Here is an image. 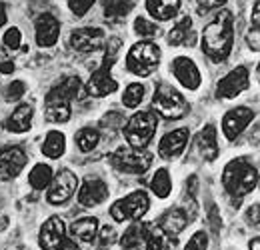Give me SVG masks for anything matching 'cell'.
I'll list each match as a JSON object with an SVG mask.
<instances>
[{
	"label": "cell",
	"instance_id": "1",
	"mask_svg": "<svg viewBox=\"0 0 260 250\" xmlns=\"http://www.w3.org/2000/svg\"><path fill=\"white\" fill-rule=\"evenodd\" d=\"M234 44V16L230 10H220L202 30V52L212 63H224Z\"/></svg>",
	"mask_w": 260,
	"mask_h": 250
},
{
	"label": "cell",
	"instance_id": "2",
	"mask_svg": "<svg viewBox=\"0 0 260 250\" xmlns=\"http://www.w3.org/2000/svg\"><path fill=\"white\" fill-rule=\"evenodd\" d=\"M84 86L78 76H64L58 84H54L44 98V114L48 122H68L72 116L70 102L74 98H84Z\"/></svg>",
	"mask_w": 260,
	"mask_h": 250
},
{
	"label": "cell",
	"instance_id": "3",
	"mask_svg": "<svg viewBox=\"0 0 260 250\" xmlns=\"http://www.w3.org/2000/svg\"><path fill=\"white\" fill-rule=\"evenodd\" d=\"M258 184V168L246 158H234L224 166L222 186L238 202L242 196L250 194Z\"/></svg>",
	"mask_w": 260,
	"mask_h": 250
},
{
	"label": "cell",
	"instance_id": "4",
	"mask_svg": "<svg viewBox=\"0 0 260 250\" xmlns=\"http://www.w3.org/2000/svg\"><path fill=\"white\" fill-rule=\"evenodd\" d=\"M120 44H122L120 38H110L108 40V44H106V56L102 60V66L92 72V76H90V80H88V84L84 88L86 94L96 96V98H104V96H108V94L118 90V82L112 78L110 68L114 66L116 54L120 50Z\"/></svg>",
	"mask_w": 260,
	"mask_h": 250
},
{
	"label": "cell",
	"instance_id": "5",
	"mask_svg": "<svg viewBox=\"0 0 260 250\" xmlns=\"http://www.w3.org/2000/svg\"><path fill=\"white\" fill-rule=\"evenodd\" d=\"M160 48L152 40H140L132 44L126 54V66L136 76H150L160 64Z\"/></svg>",
	"mask_w": 260,
	"mask_h": 250
},
{
	"label": "cell",
	"instance_id": "6",
	"mask_svg": "<svg viewBox=\"0 0 260 250\" xmlns=\"http://www.w3.org/2000/svg\"><path fill=\"white\" fill-rule=\"evenodd\" d=\"M158 126V118L152 110H140L130 116L124 126V138L132 148H146Z\"/></svg>",
	"mask_w": 260,
	"mask_h": 250
},
{
	"label": "cell",
	"instance_id": "7",
	"mask_svg": "<svg viewBox=\"0 0 260 250\" xmlns=\"http://www.w3.org/2000/svg\"><path fill=\"white\" fill-rule=\"evenodd\" d=\"M152 106L166 120H178V118H182L190 110L188 100L178 92L176 88H172L170 84L156 86L154 96H152Z\"/></svg>",
	"mask_w": 260,
	"mask_h": 250
},
{
	"label": "cell",
	"instance_id": "8",
	"mask_svg": "<svg viewBox=\"0 0 260 250\" xmlns=\"http://www.w3.org/2000/svg\"><path fill=\"white\" fill-rule=\"evenodd\" d=\"M110 164L124 172V174H144L150 164H152V154L146 152L144 148H132V146H120L110 154Z\"/></svg>",
	"mask_w": 260,
	"mask_h": 250
},
{
	"label": "cell",
	"instance_id": "9",
	"mask_svg": "<svg viewBox=\"0 0 260 250\" xmlns=\"http://www.w3.org/2000/svg\"><path fill=\"white\" fill-rule=\"evenodd\" d=\"M150 208L148 194L144 190H134L128 196L116 200L110 206V216L116 222H126V220H140Z\"/></svg>",
	"mask_w": 260,
	"mask_h": 250
},
{
	"label": "cell",
	"instance_id": "10",
	"mask_svg": "<svg viewBox=\"0 0 260 250\" xmlns=\"http://www.w3.org/2000/svg\"><path fill=\"white\" fill-rule=\"evenodd\" d=\"M76 188H78L76 174H72L70 170H60L56 176H52V180L48 184L46 200L50 204H64L74 196Z\"/></svg>",
	"mask_w": 260,
	"mask_h": 250
},
{
	"label": "cell",
	"instance_id": "11",
	"mask_svg": "<svg viewBox=\"0 0 260 250\" xmlns=\"http://www.w3.org/2000/svg\"><path fill=\"white\" fill-rule=\"evenodd\" d=\"M250 86V74L246 66H236L228 72L226 76L216 84V96L218 98H236Z\"/></svg>",
	"mask_w": 260,
	"mask_h": 250
},
{
	"label": "cell",
	"instance_id": "12",
	"mask_svg": "<svg viewBox=\"0 0 260 250\" xmlns=\"http://www.w3.org/2000/svg\"><path fill=\"white\" fill-rule=\"evenodd\" d=\"M24 166H26V152L20 146L0 148V178L2 180L16 178Z\"/></svg>",
	"mask_w": 260,
	"mask_h": 250
},
{
	"label": "cell",
	"instance_id": "13",
	"mask_svg": "<svg viewBox=\"0 0 260 250\" xmlns=\"http://www.w3.org/2000/svg\"><path fill=\"white\" fill-rule=\"evenodd\" d=\"M66 238L64 220L60 216H50L42 226L38 234V244L42 250H60L62 240Z\"/></svg>",
	"mask_w": 260,
	"mask_h": 250
},
{
	"label": "cell",
	"instance_id": "14",
	"mask_svg": "<svg viewBox=\"0 0 260 250\" xmlns=\"http://www.w3.org/2000/svg\"><path fill=\"white\" fill-rule=\"evenodd\" d=\"M254 110L252 108H246V106H238V108H232L228 110L222 118V132L226 136V140H234L242 134V130L254 120Z\"/></svg>",
	"mask_w": 260,
	"mask_h": 250
},
{
	"label": "cell",
	"instance_id": "15",
	"mask_svg": "<svg viewBox=\"0 0 260 250\" xmlns=\"http://www.w3.org/2000/svg\"><path fill=\"white\" fill-rule=\"evenodd\" d=\"M34 36H36V44L42 48H50L58 42L60 36V20L48 12L40 14L34 22Z\"/></svg>",
	"mask_w": 260,
	"mask_h": 250
},
{
	"label": "cell",
	"instance_id": "16",
	"mask_svg": "<svg viewBox=\"0 0 260 250\" xmlns=\"http://www.w3.org/2000/svg\"><path fill=\"white\" fill-rule=\"evenodd\" d=\"M106 36L100 28L92 26H82L70 34V46L76 52H94L98 48H102Z\"/></svg>",
	"mask_w": 260,
	"mask_h": 250
},
{
	"label": "cell",
	"instance_id": "17",
	"mask_svg": "<svg viewBox=\"0 0 260 250\" xmlns=\"http://www.w3.org/2000/svg\"><path fill=\"white\" fill-rule=\"evenodd\" d=\"M188 138H190L188 128H178V130H172V132L164 134L160 144H158V154H160V158H164V160L178 158L186 150Z\"/></svg>",
	"mask_w": 260,
	"mask_h": 250
},
{
	"label": "cell",
	"instance_id": "18",
	"mask_svg": "<svg viewBox=\"0 0 260 250\" xmlns=\"http://www.w3.org/2000/svg\"><path fill=\"white\" fill-rule=\"evenodd\" d=\"M172 74H174L176 80H178L184 88H188V90H198V86H200V82H202V76H200L198 66H196L194 60L188 58V56H178V58H174V63H172Z\"/></svg>",
	"mask_w": 260,
	"mask_h": 250
},
{
	"label": "cell",
	"instance_id": "19",
	"mask_svg": "<svg viewBox=\"0 0 260 250\" xmlns=\"http://www.w3.org/2000/svg\"><path fill=\"white\" fill-rule=\"evenodd\" d=\"M108 198V186L104 180L100 178H86L84 184L78 190V202L84 206V208H92L102 204L104 200Z\"/></svg>",
	"mask_w": 260,
	"mask_h": 250
},
{
	"label": "cell",
	"instance_id": "20",
	"mask_svg": "<svg viewBox=\"0 0 260 250\" xmlns=\"http://www.w3.org/2000/svg\"><path fill=\"white\" fill-rule=\"evenodd\" d=\"M176 238L164 232L156 222H144V250H174Z\"/></svg>",
	"mask_w": 260,
	"mask_h": 250
},
{
	"label": "cell",
	"instance_id": "21",
	"mask_svg": "<svg viewBox=\"0 0 260 250\" xmlns=\"http://www.w3.org/2000/svg\"><path fill=\"white\" fill-rule=\"evenodd\" d=\"M190 222H192V220L188 218L186 210L178 204L176 208H170L168 212H164L156 224L162 228L164 232H168L170 236H174V238H176V236H178V234H180V232H182Z\"/></svg>",
	"mask_w": 260,
	"mask_h": 250
},
{
	"label": "cell",
	"instance_id": "22",
	"mask_svg": "<svg viewBox=\"0 0 260 250\" xmlns=\"http://www.w3.org/2000/svg\"><path fill=\"white\" fill-rule=\"evenodd\" d=\"M196 146H198V152H200V157L206 158L208 162H212V160H216L218 158V142H216V128L212 124H206L202 130H200V134H198V138H196Z\"/></svg>",
	"mask_w": 260,
	"mask_h": 250
},
{
	"label": "cell",
	"instance_id": "23",
	"mask_svg": "<svg viewBox=\"0 0 260 250\" xmlns=\"http://www.w3.org/2000/svg\"><path fill=\"white\" fill-rule=\"evenodd\" d=\"M32 106L30 104H20L16 110H12V114L6 118V130H10V132H26V130H30V126H32Z\"/></svg>",
	"mask_w": 260,
	"mask_h": 250
},
{
	"label": "cell",
	"instance_id": "24",
	"mask_svg": "<svg viewBox=\"0 0 260 250\" xmlns=\"http://www.w3.org/2000/svg\"><path fill=\"white\" fill-rule=\"evenodd\" d=\"M70 236L72 238H78L86 244H90L92 240H96V234H98V220L92 218V216H84V218H78L74 220L68 228Z\"/></svg>",
	"mask_w": 260,
	"mask_h": 250
},
{
	"label": "cell",
	"instance_id": "25",
	"mask_svg": "<svg viewBox=\"0 0 260 250\" xmlns=\"http://www.w3.org/2000/svg\"><path fill=\"white\" fill-rule=\"evenodd\" d=\"M134 8V0H102L104 18L110 22L124 20Z\"/></svg>",
	"mask_w": 260,
	"mask_h": 250
},
{
	"label": "cell",
	"instance_id": "26",
	"mask_svg": "<svg viewBox=\"0 0 260 250\" xmlns=\"http://www.w3.org/2000/svg\"><path fill=\"white\" fill-rule=\"evenodd\" d=\"M146 10L156 20H170L180 10V0H146Z\"/></svg>",
	"mask_w": 260,
	"mask_h": 250
},
{
	"label": "cell",
	"instance_id": "27",
	"mask_svg": "<svg viewBox=\"0 0 260 250\" xmlns=\"http://www.w3.org/2000/svg\"><path fill=\"white\" fill-rule=\"evenodd\" d=\"M120 244L124 250H144V222H132L122 234Z\"/></svg>",
	"mask_w": 260,
	"mask_h": 250
},
{
	"label": "cell",
	"instance_id": "28",
	"mask_svg": "<svg viewBox=\"0 0 260 250\" xmlns=\"http://www.w3.org/2000/svg\"><path fill=\"white\" fill-rule=\"evenodd\" d=\"M66 150V138L62 132L50 130L42 142V154L48 158H60Z\"/></svg>",
	"mask_w": 260,
	"mask_h": 250
},
{
	"label": "cell",
	"instance_id": "29",
	"mask_svg": "<svg viewBox=\"0 0 260 250\" xmlns=\"http://www.w3.org/2000/svg\"><path fill=\"white\" fill-rule=\"evenodd\" d=\"M190 28H192V20H190V16H182L172 28L168 32V44L170 46H182L186 40H188V36H190Z\"/></svg>",
	"mask_w": 260,
	"mask_h": 250
},
{
	"label": "cell",
	"instance_id": "30",
	"mask_svg": "<svg viewBox=\"0 0 260 250\" xmlns=\"http://www.w3.org/2000/svg\"><path fill=\"white\" fill-rule=\"evenodd\" d=\"M52 168L48 164H36L30 174H28V184L34 188V190H44L48 188L50 180H52Z\"/></svg>",
	"mask_w": 260,
	"mask_h": 250
},
{
	"label": "cell",
	"instance_id": "31",
	"mask_svg": "<svg viewBox=\"0 0 260 250\" xmlns=\"http://www.w3.org/2000/svg\"><path fill=\"white\" fill-rule=\"evenodd\" d=\"M100 142V132L96 128H80L76 132V146L80 152H92Z\"/></svg>",
	"mask_w": 260,
	"mask_h": 250
},
{
	"label": "cell",
	"instance_id": "32",
	"mask_svg": "<svg viewBox=\"0 0 260 250\" xmlns=\"http://www.w3.org/2000/svg\"><path fill=\"white\" fill-rule=\"evenodd\" d=\"M150 190H152L154 196H158V198H166V196L170 194V190H172V180H170V174H168L166 168H158V170H156V174H154L152 180H150Z\"/></svg>",
	"mask_w": 260,
	"mask_h": 250
},
{
	"label": "cell",
	"instance_id": "33",
	"mask_svg": "<svg viewBox=\"0 0 260 250\" xmlns=\"http://www.w3.org/2000/svg\"><path fill=\"white\" fill-rule=\"evenodd\" d=\"M144 98V86L140 82H132L124 88V94H122V104L126 108H136Z\"/></svg>",
	"mask_w": 260,
	"mask_h": 250
},
{
	"label": "cell",
	"instance_id": "34",
	"mask_svg": "<svg viewBox=\"0 0 260 250\" xmlns=\"http://www.w3.org/2000/svg\"><path fill=\"white\" fill-rule=\"evenodd\" d=\"M134 32H136L138 36L152 38V36H156V34H158V26H156V24H152L150 20H146L144 16H138V18L134 20Z\"/></svg>",
	"mask_w": 260,
	"mask_h": 250
},
{
	"label": "cell",
	"instance_id": "35",
	"mask_svg": "<svg viewBox=\"0 0 260 250\" xmlns=\"http://www.w3.org/2000/svg\"><path fill=\"white\" fill-rule=\"evenodd\" d=\"M116 240V230L112 226H102L100 228V236H98V248L100 250H106L110 248Z\"/></svg>",
	"mask_w": 260,
	"mask_h": 250
},
{
	"label": "cell",
	"instance_id": "36",
	"mask_svg": "<svg viewBox=\"0 0 260 250\" xmlns=\"http://www.w3.org/2000/svg\"><path fill=\"white\" fill-rule=\"evenodd\" d=\"M24 92H26V84H24L22 80H14V82H10V84L6 86L4 98H6L8 102H12V100H18Z\"/></svg>",
	"mask_w": 260,
	"mask_h": 250
},
{
	"label": "cell",
	"instance_id": "37",
	"mask_svg": "<svg viewBox=\"0 0 260 250\" xmlns=\"http://www.w3.org/2000/svg\"><path fill=\"white\" fill-rule=\"evenodd\" d=\"M4 46L6 48H10V50H16L20 44H22V34H20V30L18 28H8V30L4 32Z\"/></svg>",
	"mask_w": 260,
	"mask_h": 250
},
{
	"label": "cell",
	"instance_id": "38",
	"mask_svg": "<svg viewBox=\"0 0 260 250\" xmlns=\"http://www.w3.org/2000/svg\"><path fill=\"white\" fill-rule=\"evenodd\" d=\"M96 0H68V8L72 10L74 16H84L92 6H94Z\"/></svg>",
	"mask_w": 260,
	"mask_h": 250
},
{
	"label": "cell",
	"instance_id": "39",
	"mask_svg": "<svg viewBox=\"0 0 260 250\" xmlns=\"http://www.w3.org/2000/svg\"><path fill=\"white\" fill-rule=\"evenodd\" d=\"M184 250H208V234L204 230H198L194 236L188 240Z\"/></svg>",
	"mask_w": 260,
	"mask_h": 250
},
{
	"label": "cell",
	"instance_id": "40",
	"mask_svg": "<svg viewBox=\"0 0 260 250\" xmlns=\"http://www.w3.org/2000/svg\"><path fill=\"white\" fill-rule=\"evenodd\" d=\"M246 42H248V46H250V50H254V52H258V28L254 26V28H250V32L246 34Z\"/></svg>",
	"mask_w": 260,
	"mask_h": 250
},
{
	"label": "cell",
	"instance_id": "41",
	"mask_svg": "<svg viewBox=\"0 0 260 250\" xmlns=\"http://www.w3.org/2000/svg\"><path fill=\"white\" fill-rule=\"evenodd\" d=\"M224 4H226V0H198V6L202 10H214V8H220Z\"/></svg>",
	"mask_w": 260,
	"mask_h": 250
},
{
	"label": "cell",
	"instance_id": "42",
	"mask_svg": "<svg viewBox=\"0 0 260 250\" xmlns=\"http://www.w3.org/2000/svg\"><path fill=\"white\" fill-rule=\"evenodd\" d=\"M208 218H210V226H212L214 234H218V230H220V216H218V210H216V206H212V208H210V212H208Z\"/></svg>",
	"mask_w": 260,
	"mask_h": 250
},
{
	"label": "cell",
	"instance_id": "43",
	"mask_svg": "<svg viewBox=\"0 0 260 250\" xmlns=\"http://www.w3.org/2000/svg\"><path fill=\"white\" fill-rule=\"evenodd\" d=\"M248 220H250V224L258 226V204H254V206L248 210Z\"/></svg>",
	"mask_w": 260,
	"mask_h": 250
},
{
	"label": "cell",
	"instance_id": "44",
	"mask_svg": "<svg viewBox=\"0 0 260 250\" xmlns=\"http://www.w3.org/2000/svg\"><path fill=\"white\" fill-rule=\"evenodd\" d=\"M60 250H78V246H76L74 238H64V240H62V246H60Z\"/></svg>",
	"mask_w": 260,
	"mask_h": 250
},
{
	"label": "cell",
	"instance_id": "45",
	"mask_svg": "<svg viewBox=\"0 0 260 250\" xmlns=\"http://www.w3.org/2000/svg\"><path fill=\"white\" fill-rule=\"evenodd\" d=\"M258 12H260V2L256 0V2H254V14H252V22H254L256 28H258V18H260Z\"/></svg>",
	"mask_w": 260,
	"mask_h": 250
},
{
	"label": "cell",
	"instance_id": "46",
	"mask_svg": "<svg viewBox=\"0 0 260 250\" xmlns=\"http://www.w3.org/2000/svg\"><path fill=\"white\" fill-rule=\"evenodd\" d=\"M0 72H4V74L14 72V64H12V63H2V64H0Z\"/></svg>",
	"mask_w": 260,
	"mask_h": 250
},
{
	"label": "cell",
	"instance_id": "47",
	"mask_svg": "<svg viewBox=\"0 0 260 250\" xmlns=\"http://www.w3.org/2000/svg\"><path fill=\"white\" fill-rule=\"evenodd\" d=\"M6 24V10H4V6L0 4V28Z\"/></svg>",
	"mask_w": 260,
	"mask_h": 250
},
{
	"label": "cell",
	"instance_id": "48",
	"mask_svg": "<svg viewBox=\"0 0 260 250\" xmlns=\"http://www.w3.org/2000/svg\"><path fill=\"white\" fill-rule=\"evenodd\" d=\"M248 248H250V250H260V240H258V238H252V240H250V244H248Z\"/></svg>",
	"mask_w": 260,
	"mask_h": 250
},
{
	"label": "cell",
	"instance_id": "49",
	"mask_svg": "<svg viewBox=\"0 0 260 250\" xmlns=\"http://www.w3.org/2000/svg\"><path fill=\"white\" fill-rule=\"evenodd\" d=\"M6 222H8L6 218H0V230H2V228H6Z\"/></svg>",
	"mask_w": 260,
	"mask_h": 250
}]
</instances>
